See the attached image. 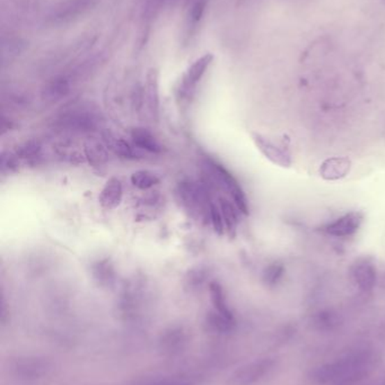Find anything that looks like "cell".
I'll return each mask as SVG.
<instances>
[{"instance_id": "obj_10", "label": "cell", "mask_w": 385, "mask_h": 385, "mask_svg": "<svg viewBox=\"0 0 385 385\" xmlns=\"http://www.w3.org/2000/svg\"><path fill=\"white\" fill-rule=\"evenodd\" d=\"M89 6V0H69L54 9L51 21L56 24H65L83 14Z\"/></svg>"}, {"instance_id": "obj_12", "label": "cell", "mask_w": 385, "mask_h": 385, "mask_svg": "<svg viewBox=\"0 0 385 385\" xmlns=\"http://www.w3.org/2000/svg\"><path fill=\"white\" fill-rule=\"evenodd\" d=\"M352 162L349 159L344 157H335L326 159L320 167V175L323 180H342L349 174Z\"/></svg>"}, {"instance_id": "obj_11", "label": "cell", "mask_w": 385, "mask_h": 385, "mask_svg": "<svg viewBox=\"0 0 385 385\" xmlns=\"http://www.w3.org/2000/svg\"><path fill=\"white\" fill-rule=\"evenodd\" d=\"M122 197H123V187H122L121 180L116 177H112L105 182L98 196V201L103 209L111 211L116 209L121 204Z\"/></svg>"}, {"instance_id": "obj_4", "label": "cell", "mask_w": 385, "mask_h": 385, "mask_svg": "<svg viewBox=\"0 0 385 385\" xmlns=\"http://www.w3.org/2000/svg\"><path fill=\"white\" fill-rule=\"evenodd\" d=\"M211 186L206 182H182L178 185L179 198L182 206L191 214L209 219V212L213 202L209 197Z\"/></svg>"}, {"instance_id": "obj_22", "label": "cell", "mask_w": 385, "mask_h": 385, "mask_svg": "<svg viewBox=\"0 0 385 385\" xmlns=\"http://www.w3.org/2000/svg\"><path fill=\"white\" fill-rule=\"evenodd\" d=\"M209 221L213 226L215 233L218 235H222L225 233V224L222 220V212H220V204L213 203L211 206V212H209Z\"/></svg>"}, {"instance_id": "obj_24", "label": "cell", "mask_w": 385, "mask_h": 385, "mask_svg": "<svg viewBox=\"0 0 385 385\" xmlns=\"http://www.w3.org/2000/svg\"><path fill=\"white\" fill-rule=\"evenodd\" d=\"M15 157L10 156V155L6 156L3 153V157H1V171H3V174H5L7 171L10 173L16 167Z\"/></svg>"}, {"instance_id": "obj_2", "label": "cell", "mask_w": 385, "mask_h": 385, "mask_svg": "<svg viewBox=\"0 0 385 385\" xmlns=\"http://www.w3.org/2000/svg\"><path fill=\"white\" fill-rule=\"evenodd\" d=\"M101 114L94 106L78 104L66 109L56 116L54 127L73 134L91 133L101 127Z\"/></svg>"}, {"instance_id": "obj_18", "label": "cell", "mask_w": 385, "mask_h": 385, "mask_svg": "<svg viewBox=\"0 0 385 385\" xmlns=\"http://www.w3.org/2000/svg\"><path fill=\"white\" fill-rule=\"evenodd\" d=\"M107 146L101 142L89 141L84 148L85 157L94 164H102L107 159Z\"/></svg>"}, {"instance_id": "obj_9", "label": "cell", "mask_w": 385, "mask_h": 385, "mask_svg": "<svg viewBox=\"0 0 385 385\" xmlns=\"http://www.w3.org/2000/svg\"><path fill=\"white\" fill-rule=\"evenodd\" d=\"M146 102L153 120L160 114V74L158 69H149L146 76Z\"/></svg>"}, {"instance_id": "obj_23", "label": "cell", "mask_w": 385, "mask_h": 385, "mask_svg": "<svg viewBox=\"0 0 385 385\" xmlns=\"http://www.w3.org/2000/svg\"><path fill=\"white\" fill-rule=\"evenodd\" d=\"M206 5H207V0H197L196 3H193L189 14L190 23L192 26H196L197 24L202 21Z\"/></svg>"}, {"instance_id": "obj_8", "label": "cell", "mask_w": 385, "mask_h": 385, "mask_svg": "<svg viewBox=\"0 0 385 385\" xmlns=\"http://www.w3.org/2000/svg\"><path fill=\"white\" fill-rule=\"evenodd\" d=\"M350 275L354 283L362 291H370L377 284V266L374 264L373 259L368 257L357 259L350 268Z\"/></svg>"}, {"instance_id": "obj_17", "label": "cell", "mask_w": 385, "mask_h": 385, "mask_svg": "<svg viewBox=\"0 0 385 385\" xmlns=\"http://www.w3.org/2000/svg\"><path fill=\"white\" fill-rule=\"evenodd\" d=\"M130 182L136 189L146 191L160 184L158 175L149 171H138L131 175Z\"/></svg>"}, {"instance_id": "obj_16", "label": "cell", "mask_w": 385, "mask_h": 385, "mask_svg": "<svg viewBox=\"0 0 385 385\" xmlns=\"http://www.w3.org/2000/svg\"><path fill=\"white\" fill-rule=\"evenodd\" d=\"M220 212H222V220L225 224V230L229 235H234L236 231L237 223H239V213L236 206L233 202L226 200V198H220Z\"/></svg>"}, {"instance_id": "obj_3", "label": "cell", "mask_w": 385, "mask_h": 385, "mask_svg": "<svg viewBox=\"0 0 385 385\" xmlns=\"http://www.w3.org/2000/svg\"><path fill=\"white\" fill-rule=\"evenodd\" d=\"M368 359L365 354H356L338 362L323 366L317 370V377L323 383L349 384L362 377L368 368Z\"/></svg>"}, {"instance_id": "obj_20", "label": "cell", "mask_w": 385, "mask_h": 385, "mask_svg": "<svg viewBox=\"0 0 385 385\" xmlns=\"http://www.w3.org/2000/svg\"><path fill=\"white\" fill-rule=\"evenodd\" d=\"M41 155V146L39 142L29 141L22 144L16 150V157L20 158L29 159V160H36L40 158Z\"/></svg>"}, {"instance_id": "obj_21", "label": "cell", "mask_w": 385, "mask_h": 385, "mask_svg": "<svg viewBox=\"0 0 385 385\" xmlns=\"http://www.w3.org/2000/svg\"><path fill=\"white\" fill-rule=\"evenodd\" d=\"M285 268L282 264L279 262H273V264H270L268 267L264 268V281L270 284V285H273L275 283H278L282 278V275H284Z\"/></svg>"}, {"instance_id": "obj_7", "label": "cell", "mask_w": 385, "mask_h": 385, "mask_svg": "<svg viewBox=\"0 0 385 385\" xmlns=\"http://www.w3.org/2000/svg\"><path fill=\"white\" fill-rule=\"evenodd\" d=\"M213 60V54L206 53V54L193 62L192 65H190L189 69L183 76L181 86H180V97L182 100H188L192 95L193 91L196 89L199 81L202 79V77L206 74V71L209 68Z\"/></svg>"}, {"instance_id": "obj_1", "label": "cell", "mask_w": 385, "mask_h": 385, "mask_svg": "<svg viewBox=\"0 0 385 385\" xmlns=\"http://www.w3.org/2000/svg\"><path fill=\"white\" fill-rule=\"evenodd\" d=\"M202 168L208 185L211 189H220L227 193L237 210L243 214H249V201L235 177L220 162L211 158L204 159Z\"/></svg>"}, {"instance_id": "obj_15", "label": "cell", "mask_w": 385, "mask_h": 385, "mask_svg": "<svg viewBox=\"0 0 385 385\" xmlns=\"http://www.w3.org/2000/svg\"><path fill=\"white\" fill-rule=\"evenodd\" d=\"M70 91V79L68 77L58 76L50 80L42 91L43 98L49 102H56L68 95Z\"/></svg>"}, {"instance_id": "obj_6", "label": "cell", "mask_w": 385, "mask_h": 385, "mask_svg": "<svg viewBox=\"0 0 385 385\" xmlns=\"http://www.w3.org/2000/svg\"><path fill=\"white\" fill-rule=\"evenodd\" d=\"M363 222L364 214L362 212H349L330 223H326L322 228V231L335 238H349L361 229Z\"/></svg>"}, {"instance_id": "obj_13", "label": "cell", "mask_w": 385, "mask_h": 385, "mask_svg": "<svg viewBox=\"0 0 385 385\" xmlns=\"http://www.w3.org/2000/svg\"><path fill=\"white\" fill-rule=\"evenodd\" d=\"M102 138H103L104 144L107 146V149L112 151L113 153H116V156L126 159H136L137 156L139 155V149H137L135 146H131L129 142L114 136L109 131L104 132L102 134Z\"/></svg>"}, {"instance_id": "obj_5", "label": "cell", "mask_w": 385, "mask_h": 385, "mask_svg": "<svg viewBox=\"0 0 385 385\" xmlns=\"http://www.w3.org/2000/svg\"><path fill=\"white\" fill-rule=\"evenodd\" d=\"M252 140L255 142V147L258 148V150L273 164L282 168L291 167L293 159L287 147L275 143L270 139L259 133H252Z\"/></svg>"}, {"instance_id": "obj_14", "label": "cell", "mask_w": 385, "mask_h": 385, "mask_svg": "<svg viewBox=\"0 0 385 385\" xmlns=\"http://www.w3.org/2000/svg\"><path fill=\"white\" fill-rule=\"evenodd\" d=\"M131 140L135 147L139 150L151 153H160L163 150L158 139L155 138L149 129L142 127H137L131 131Z\"/></svg>"}, {"instance_id": "obj_19", "label": "cell", "mask_w": 385, "mask_h": 385, "mask_svg": "<svg viewBox=\"0 0 385 385\" xmlns=\"http://www.w3.org/2000/svg\"><path fill=\"white\" fill-rule=\"evenodd\" d=\"M23 42L20 38H7L3 40V61H9L17 56L23 51Z\"/></svg>"}, {"instance_id": "obj_25", "label": "cell", "mask_w": 385, "mask_h": 385, "mask_svg": "<svg viewBox=\"0 0 385 385\" xmlns=\"http://www.w3.org/2000/svg\"><path fill=\"white\" fill-rule=\"evenodd\" d=\"M155 385H184L183 383L181 382H175V381H172V382H162L160 383V384H155Z\"/></svg>"}]
</instances>
